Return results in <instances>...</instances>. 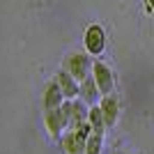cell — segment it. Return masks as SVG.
<instances>
[{"instance_id":"obj_1","label":"cell","mask_w":154,"mask_h":154,"mask_svg":"<svg viewBox=\"0 0 154 154\" xmlns=\"http://www.w3.org/2000/svg\"><path fill=\"white\" fill-rule=\"evenodd\" d=\"M92 134L90 124L85 122L76 129H67L62 136H60V147L64 154H85V143H88V136Z\"/></svg>"},{"instance_id":"obj_2","label":"cell","mask_w":154,"mask_h":154,"mask_svg":"<svg viewBox=\"0 0 154 154\" xmlns=\"http://www.w3.org/2000/svg\"><path fill=\"white\" fill-rule=\"evenodd\" d=\"M62 69L69 71L78 83H83L92 71V62H90V58H88V53H69L62 62Z\"/></svg>"},{"instance_id":"obj_3","label":"cell","mask_w":154,"mask_h":154,"mask_svg":"<svg viewBox=\"0 0 154 154\" xmlns=\"http://www.w3.org/2000/svg\"><path fill=\"white\" fill-rule=\"evenodd\" d=\"M44 127L48 131V136L53 138H60V136L69 129V117L64 113V108H51V110H44Z\"/></svg>"},{"instance_id":"obj_4","label":"cell","mask_w":154,"mask_h":154,"mask_svg":"<svg viewBox=\"0 0 154 154\" xmlns=\"http://www.w3.org/2000/svg\"><path fill=\"white\" fill-rule=\"evenodd\" d=\"M92 78H94L97 88H99V92L103 94H110L113 92V88H115V76H113V71H110L108 64L103 62H92Z\"/></svg>"},{"instance_id":"obj_5","label":"cell","mask_w":154,"mask_h":154,"mask_svg":"<svg viewBox=\"0 0 154 154\" xmlns=\"http://www.w3.org/2000/svg\"><path fill=\"white\" fill-rule=\"evenodd\" d=\"M64 113L69 117V129H76L81 124L88 122V115H90V108L85 106V101H78V99H64L62 103Z\"/></svg>"},{"instance_id":"obj_6","label":"cell","mask_w":154,"mask_h":154,"mask_svg":"<svg viewBox=\"0 0 154 154\" xmlns=\"http://www.w3.org/2000/svg\"><path fill=\"white\" fill-rule=\"evenodd\" d=\"M85 51L90 55H101L103 48H106V32L99 23H92L88 30H85Z\"/></svg>"},{"instance_id":"obj_7","label":"cell","mask_w":154,"mask_h":154,"mask_svg":"<svg viewBox=\"0 0 154 154\" xmlns=\"http://www.w3.org/2000/svg\"><path fill=\"white\" fill-rule=\"evenodd\" d=\"M99 108L103 113V120H106V127H113L117 122V117H120V99L117 94H103L101 101H99Z\"/></svg>"},{"instance_id":"obj_8","label":"cell","mask_w":154,"mask_h":154,"mask_svg":"<svg viewBox=\"0 0 154 154\" xmlns=\"http://www.w3.org/2000/svg\"><path fill=\"white\" fill-rule=\"evenodd\" d=\"M42 103H44V110L60 108V106L64 103V94H62V90H60V85H58V81H55V78L46 85L44 97H42Z\"/></svg>"},{"instance_id":"obj_9","label":"cell","mask_w":154,"mask_h":154,"mask_svg":"<svg viewBox=\"0 0 154 154\" xmlns=\"http://www.w3.org/2000/svg\"><path fill=\"white\" fill-rule=\"evenodd\" d=\"M55 81H58V85H60V90H62L64 99H76V94L81 92V85H78V81L71 76L69 71L60 69L58 74H55Z\"/></svg>"},{"instance_id":"obj_10","label":"cell","mask_w":154,"mask_h":154,"mask_svg":"<svg viewBox=\"0 0 154 154\" xmlns=\"http://www.w3.org/2000/svg\"><path fill=\"white\" fill-rule=\"evenodd\" d=\"M88 124L94 134H103L106 131V120H103V113L99 106H92L90 108V115H88Z\"/></svg>"},{"instance_id":"obj_11","label":"cell","mask_w":154,"mask_h":154,"mask_svg":"<svg viewBox=\"0 0 154 154\" xmlns=\"http://www.w3.org/2000/svg\"><path fill=\"white\" fill-rule=\"evenodd\" d=\"M99 88H97V83H94V78H85L83 83H81V97H83V101H88V103H92V101H97L99 99Z\"/></svg>"},{"instance_id":"obj_12","label":"cell","mask_w":154,"mask_h":154,"mask_svg":"<svg viewBox=\"0 0 154 154\" xmlns=\"http://www.w3.org/2000/svg\"><path fill=\"white\" fill-rule=\"evenodd\" d=\"M101 147H103V134L92 131L88 136V143H85V154H101Z\"/></svg>"},{"instance_id":"obj_13","label":"cell","mask_w":154,"mask_h":154,"mask_svg":"<svg viewBox=\"0 0 154 154\" xmlns=\"http://www.w3.org/2000/svg\"><path fill=\"white\" fill-rule=\"evenodd\" d=\"M110 154H127V152H110Z\"/></svg>"}]
</instances>
